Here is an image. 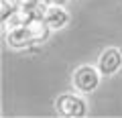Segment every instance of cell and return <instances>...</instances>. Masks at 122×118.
Returning a JSON list of instances; mask_svg holds the SVG:
<instances>
[{
    "mask_svg": "<svg viewBox=\"0 0 122 118\" xmlns=\"http://www.w3.org/2000/svg\"><path fill=\"white\" fill-rule=\"evenodd\" d=\"M45 29H47V25L43 21H39V22H20V25H16L14 29L8 31L6 41L14 49H25V47L35 45L37 41H43L45 33H47Z\"/></svg>",
    "mask_w": 122,
    "mask_h": 118,
    "instance_id": "6da1fadb",
    "label": "cell"
},
{
    "mask_svg": "<svg viewBox=\"0 0 122 118\" xmlns=\"http://www.w3.org/2000/svg\"><path fill=\"white\" fill-rule=\"evenodd\" d=\"M18 2H20V6H26V4H41L45 0H18Z\"/></svg>",
    "mask_w": 122,
    "mask_h": 118,
    "instance_id": "52a82bcc",
    "label": "cell"
},
{
    "mask_svg": "<svg viewBox=\"0 0 122 118\" xmlns=\"http://www.w3.org/2000/svg\"><path fill=\"white\" fill-rule=\"evenodd\" d=\"M67 0H45V4L47 6H63Z\"/></svg>",
    "mask_w": 122,
    "mask_h": 118,
    "instance_id": "8992f818",
    "label": "cell"
},
{
    "mask_svg": "<svg viewBox=\"0 0 122 118\" xmlns=\"http://www.w3.org/2000/svg\"><path fill=\"white\" fill-rule=\"evenodd\" d=\"M122 67V51L118 47H106L98 59V69L102 75H114Z\"/></svg>",
    "mask_w": 122,
    "mask_h": 118,
    "instance_id": "277c9868",
    "label": "cell"
},
{
    "mask_svg": "<svg viewBox=\"0 0 122 118\" xmlns=\"http://www.w3.org/2000/svg\"><path fill=\"white\" fill-rule=\"evenodd\" d=\"M55 110L57 114H61L65 118H81L87 114V104L77 94H63V96L57 98Z\"/></svg>",
    "mask_w": 122,
    "mask_h": 118,
    "instance_id": "7a4b0ae2",
    "label": "cell"
},
{
    "mask_svg": "<svg viewBox=\"0 0 122 118\" xmlns=\"http://www.w3.org/2000/svg\"><path fill=\"white\" fill-rule=\"evenodd\" d=\"M100 69H96V67L92 65H79L77 69L73 71V75H71V82H73V86L77 87L81 94H90L94 92L98 86H100Z\"/></svg>",
    "mask_w": 122,
    "mask_h": 118,
    "instance_id": "3957f363",
    "label": "cell"
},
{
    "mask_svg": "<svg viewBox=\"0 0 122 118\" xmlns=\"http://www.w3.org/2000/svg\"><path fill=\"white\" fill-rule=\"evenodd\" d=\"M43 22L49 31H59L69 22V14L63 6H47V12L43 16Z\"/></svg>",
    "mask_w": 122,
    "mask_h": 118,
    "instance_id": "5b68a950",
    "label": "cell"
}]
</instances>
